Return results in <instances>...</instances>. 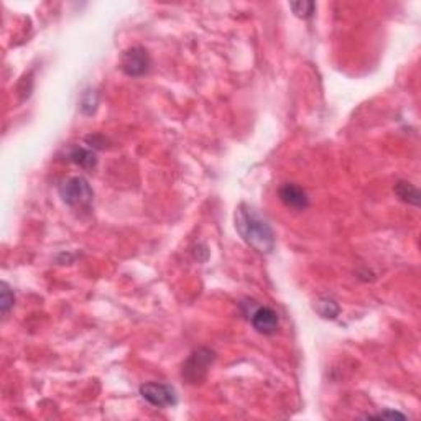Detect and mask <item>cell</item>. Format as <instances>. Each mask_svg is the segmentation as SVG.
Returning a JSON list of instances; mask_svg holds the SVG:
<instances>
[{
  "label": "cell",
  "mask_w": 421,
  "mask_h": 421,
  "mask_svg": "<svg viewBox=\"0 0 421 421\" xmlns=\"http://www.w3.org/2000/svg\"><path fill=\"white\" fill-rule=\"evenodd\" d=\"M235 229L244 242L258 254H270L275 249V234L270 224L258 214L255 207L245 202L235 209Z\"/></svg>",
  "instance_id": "obj_1"
},
{
  "label": "cell",
  "mask_w": 421,
  "mask_h": 421,
  "mask_svg": "<svg viewBox=\"0 0 421 421\" xmlns=\"http://www.w3.org/2000/svg\"><path fill=\"white\" fill-rule=\"evenodd\" d=\"M60 195L69 207L74 209H88L94 201V191L89 181L83 177H73L64 179L60 184Z\"/></svg>",
  "instance_id": "obj_2"
},
{
  "label": "cell",
  "mask_w": 421,
  "mask_h": 421,
  "mask_svg": "<svg viewBox=\"0 0 421 421\" xmlns=\"http://www.w3.org/2000/svg\"><path fill=\"white\" fill-rule=\"evenodd\" d=\"M216 354L211 349H198L188 357V361L183 366V377L186 378L189 384L198 385L205 380L207 371L214 362Z\"/></svg>",
  "instance_id": "obj_3"
},
{
  "label": "cell",
  "mask_w": 421,
  "mask_h": 421,
  "mask_svg": "<svg viewBox=\"0 0 421 421\" xmlns=\"http://www.w3.org/2000/svg\"><path fill=\"white\" fill-rule=\"evenodd\" d=\"M150 64L151 60L149 51L142 46H132L122 53L120 69L130 78H140V76L149 73Z\"/></svg>",
  "instance_id": "obj_4"
},
{
  "label": "cell",
  "mask_w": 421,
  "mask_h": 421,
  "mask_svg": "<svg viewBox=\"0 0 421 421\" xmlns=\"http://www.w3.org/2000/svg\"><path fill=\"white\" fill-rule=\"evenodd\" d=\"M142 399L149 401L150 405L157 406V408H167V406L177 405V392L173 387L157 384V382H150L140 387Z\"/></svg>",
  "instance_id": "obj_5"
},
{
  "label": "cell",
  "mask_w": 421,
  "mask_h": 421,
  "mask_svg": "<svg viewBox=\"0 0 421 421\" xmlns=\"http://www.w3.org/2000/svg\"><path fill=\"white\" fill-rule=\"evenodd\" d=\"M250 323H252L254 329L260 334L272 336L277 333L278 329V315L272 308L267 306H260L250 315Z\"/></svg>",
  "instance_id": "obj_6"
},
{
  "label": "cell",
  "mask_w": 421,
  "mask_h": 421,
  "mask_svg": "<svg viewBox=\"0 0 421 421\" xmlns=\"http://www.w3.org/2000/svg\"><path fill=\"white\" fill-rule=\"evenodd\" d=\"M278 196H280V201L283 205L295 211L306 209L310 205L306 191L301 186H296V184H283L280 191H278Z\"/></svg>",
  "instance_id": "obj_7"
},
{
  "label": "cell",
  "mask_w": 421,
  "mask_h": 421,
  "mask_svg": "<svg viewBox=\"0 0 421 421\" xmlns=\"http://www.w3.org/2000/svg\"><path fill=\"white\" fill-rule=\"evenodd\" d=\"M69 160L84 170H92L97 165L96 153L92 150L83 149V146H76V149L71 150Z\"/></svg>",
  "instance_id": "obj_8"
},
{
  "label": "cell",
  "mask_w": 421,
  "mask_h": 421,
  "mask_svg": "<svg viewBox=\"0 0 421 421\" xmlns=\"http://www.w3.org/2000/svg\"><path fill=\"white\" fill-rule=\"evenodd\" d=\"M395 193L401 201L410 202V205H413V206L420 205V193H418V189H416L411 183H405V181L396 183L395 184Z\"/></svg>",
  "instance_id": "obj_9"
},
{
  "label": "cell",
  "mask_w": 421,
  "mask_h": 421,
  "mask_svg": "<svg viewBox=\"0 0 421 421\" xmlns=\"http://www.w3.org/2000/svg\"><path fill=\"white\" fill-rule=\"evenodd\" d=\"M315 308L318 310V313L326 319H334L336 316L339 315L338 303H336L334 300H329V298H323V300H319L318 303H316Z\"/></svg>",
  "instance_id": "obj_10"
},
{
  "label": "cell",
  "mask_w": 421,
  "mask_h": 421,
  "mask_svg": "<svg viewBox=\"0 0 421 421\" xmlns=\"http://www.w3.org/2000/svg\"><path fill=\"white\" fill-rule=\"evenodd\" d=\"M290 8L296 17L310 18V17H313V13L316 11V4L315 2H293V4H290Z\"/></svg>",
  "instance_id": "obj_11"
},
{
  "label": "cell",
  "mask_w": 421,
  "mask_h": 421,
  "mask_svg": "<svg viewBox=\"0 0 421 421\" xmlns=\"http://www.w3.org/2000/svg\"><path fill=\"white\" fill-rule=\"evenodd\" d=\"M15 303V295L13 291L8 288L7 283H2V291H0V310H2L4 315H7L11 308Z\"/></svg>",
  "instance_id": "obj_12"
},
{
  "label": "cell",
  "mask_w": 421,
  "mask_h": 421,
  "mask_svg": "<svg viewBox=\"0 0 421 421\" xmlns=\"http://www.w3.org/2000/svg\"><path fill=\"white\" fill-rule=\"evenodd\" d=\"M368 418H378V420H395V418H405L403 413H399V411H392V410H387L384 411V413H377V415H372L368 416Z\"/></svg>",
  "instance_id": "obj_13"
}]
</instances>
